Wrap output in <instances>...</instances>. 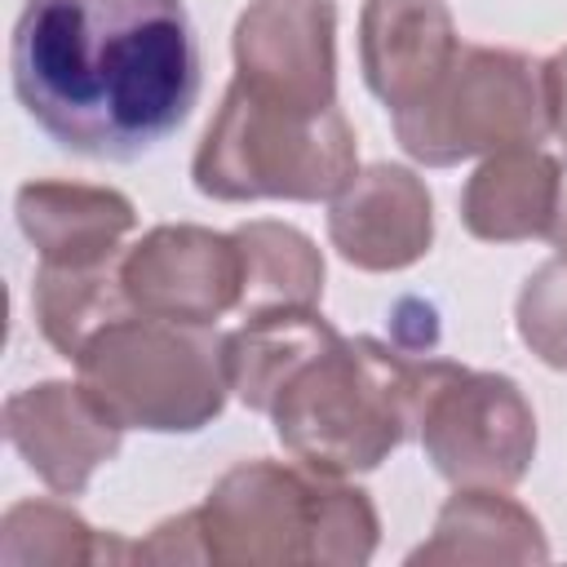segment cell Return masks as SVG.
I'll return each mask as SVG.
<instances>
[{"mask_svg": "<svg viewBox=\"0 0 567 567\" xmlns=\"http://www.w3.org/2000/svg\"><path fill=\"white\" fill-rule=\"evenodd\" d=\"M545 239H549L558 252H567V164H563V173H558V199H554V217H549Z\"/></svg>", "mask_w": 567, "mask_h": 567, "instance_id": "23", "label": "cell"}, {"mask_svg": "<svg viewBox=\"0 0 567 567\" xmlns=\"http://www.w3.org/2000/svg\"><path fill=\"white\" fill-rule=\"evenodd\" d=\"M563 164L545 146H518L487 155L465 190H461V221L483 244H523L545 239L554 199H558Z\"/></svg>", "mask_w": 567, "mask_h": 567, "instance_id": "15", "label": "cell"}, {"mask_svg": "<svg viewBox=\"0 0 567 567\" xmlns=\"http://www.w3.org/2000/svg\"><path fill=\"white\" fill-rule=\"evenodd\" d=\"M31 310L40 323V337L62 354L80 359V350L111 328L115 319L133 315V301L120 279V257L102 266H35L31 279Z\"/></svg>", "mask_w": 567, "mask_h": 567, "instance_id": "17", "label": "cell"}, {"mask_svg": "<svg viewBox=\"0 0 567 567\" xmlns=\"http://www.w3.org/2000/svg\"><path fill=\"white\" fill-rule=\"evenodd\" d=\"M80 381L124 430L195 434L213 425L230 399L226 332L124 315L102 328L75 359Z\"/></svg>", "mask_w": 567, "mask_h": 567, "instance_id": "5", "label": "cell"}, {"mask_svg": "<svg viewBox=\"0 0 567 567\" xmlns=\"http://www.w3.org/2000/svg\"><path fill=\"white\" fill-rule=\"evenodd\" d=\"M230 53L244 89L292 111L337 106V0H252Z\"/></svg>", "mask_w": 567, "mask_h": 567, "instance_id": "9", "label": "cell"}, {"mask_svg": "<svg viewBox=\"0 0 567 567\" xmlns=\"http://www.w3.org/2000/svg\"><path fill=\"white\" fill-rule=\"evenodd\" d=\"M461 49L443 0H363L359 66L390 115L421 106Z\"/></svg>", "mask_w": 567, "mask_h": 567, "instance_id": "12", "label": "cell"}, {"mask_svg": "<svg viewBox=\"0 0 567 567\" xmlns=\"http://www.w3.org/2000/svg\"><path fill=\"white\" fill-rule=\"evenodd\" d=\"M13 217L27 244L49 266H102L124 257V239L137 226V208L115 186L35 177L13 195Z\"/></svg>", "mask_w": 567, "mask_h": 567, "instance_id": "13", "label": "cell"}, {"mask_svg": "<svg viewBox=\"0 0 567 567\" xmlns=\"http://www.w3.org/2000/svg\"><path fill=\"white\" fill-rule=\"evenodd\" d=\"M9 80L49 142L128 164L190 120L199 44L182 0H22Z\"/></svg>", "mask_w": 567, "mask_h": 567, "instance_id": "1", "label": "cell"}, {"mask_svg": "<svg viewBox=\"0 0 567 567\" xmlns=\"http://www.w3.org/2000/svg\"><path fill=\"white\" fill-rule=\"evenodd\" d=\"M244 257V297L239 315H261L279 306H319L323 297V252L315 239L288 221H244L235 226Z\"/></svg>", "mask_w": 567, "mask_h": 567, "instance_id": "18", "label": "cell"}, {"mask_svg": "<svg viewBox=\"0 0 567 567\" xmlns=\"http://www.w3.org/2000/svg\"><path fill=\"white\" fill-rule=\"evenodd\" d=\"M549 558V540L540 518L518 505L514 496H505V487H456L439 518L430 540H421L408 563H545Z\"/></svg>", "mask_w": 567, "mask_h": 567, "instance_id": "14", "label": "cell"}, {"mask_svg": "<svg viewBox=\"0 0 567 567\" xmlns=\"http://www.w3.org/2000/svg\"><path fill=\"white\" fill-rule=\"evenodd\" d=\"M120 279L137 315L217 328L221 315L239 310L244 257L235 230L164 221L124 248Z\"/></svg>", "mask_w": 567, "mask_h": 567, "instance_id": "8", "label": "cell"}, {"mask_svg": "<svg viewBox=\"0 0 567 567\" xmlns=\"http://www.w3.org/2000/svg\"><path fill=\"white\" fill-rule=\"evenodd\" d=\"M416 408L421 359L377 337H337L297 368L266 416L292 461L354 478L416 434Z\"/></svg>", "mask_w": 567, "mask_h": 567, "instance_id": "3", "label": "cell"}, {"mask_svg": "<svg viewBox=\"0 0 567 567\" xmlns=\"http://www.w3.org/2000/svg\"><path fill=\"white\" fill-rule=\"evenodd\" d=\"M4 439L58 496H80L120 456L124 425L84 381H40L4 399Z\"/></svg>", "mask_w": 567, "mask_h": 567, "instance_id": "10", "label": "cell"}, {"mask_svg": "<svg viewBox=\"0 0 567 567\" xmlns=\"http://www.w3.org/2000/svg\"><path fill=\"white\" fill-rule=\"evenodd\" d=\"M354 173L359 142L341 106L292 111L244 89L239 80L226 84L221 106L190 159L195 190L217 204H319L341 195Z\"/></svg>", "mask_w": 567, "mask_h": 567, "instance_id": "4", "label": "cell"}, {"mask_svg": "<svg viewBox=\"0 0 567 567\" xmlns=\"http://www.w3.org/2000/svg\"><path fill=\"white\" fill-rule=\"evenodd\" d=\"M399 146L425 168H452L461 159H487L549 137L545 62L518 49L461 44L434 93L390 115Z\"/></svg>", "mask_w": 567, "mask_h": 567, "instance_id": "6", "label": "cell"}, {"mask_svg": "<svg viewBox=\"0 0 567 567\" xmlns=\"http://www.w3.org/2000/svg\"><path fill=\"white\" fill-rule=\"evenodd\" d=\"M4 567H66V563H133V540L97 532L71 505L18 501L0 518Z\"/></svg>", "mask_w": 567, "mask_h": 567, "instance_id": "19", "label": "cell"}, {"mask_svg": "<svg viewBox=\"0 0 567 567\" xmlns=\"http://www.w3.org/2000/svg\"><path fill=\"white\" fill-rule=\"evenodd\" d=\"M133 563H208L199 514L182 509V514L164 518L146 540H133Z\"/></svg>", "mask_w": 567, "mask_h": 567, "instance_id": "21", "label": "cell"}, {"mask_svg": "<svg viewBox=\"0 0 567 567\" xmlns=\"http://www.w3.org/2000/svg\"><path fill=\"white\" fill-rule=\"evenodd\" d=\"M328 239L354 270H408L434 244V199L412 168L368 164L328 199Z\"/></svg>", "mask_w": 567, "mask_h": 567, "instance_id": "11", "label": "cell"}, {"mask_svg": "<svg viewBox=\"0 0 567 567\" xmlns=\"http://www.w3.org/2000/svg\"><path fill=\"white\" fill-rule=\"evenodd\" d=\"M195 514L208 563L221 567H363L381 545L372 496L301 461H239Z\"/></svg>", "mask_w": 567, "mask_h": 567, "instance_id": "2", "label": "cell"}, {"mask_svg": "<svg viewBox=\"0 0 567 567\" xmlns=\"http://www.w3.org/2000/svg\"><path fill=\"white\" fill-rule=\"evenodd\" d=\"M545 97H549V133L567 146V44L545 62Z\"/></svg>", "mask_w": 567, "mask_h": 567, "instance_id": "22", "label": "cell"}, {"mask_svg": "<svg viewBox=\"0 0 567 567\" xmlns=\"http://www.w3.org/2000/svg\"><path fill=\"white\" fill-rule=\"evenodd\" d=\"M337 337L341 332L319 315V306H279L244 315V323L226 332L230 394L252 412H270L275 394L297 377V368H306Z\"/></svg>", "mask_w": 567, "mask_h": 567, "instance_id": "16", "label": "cell"}, {"mask_svg": "<svg viewBox=\"0 0 567 567\" xmlns=\"http://www.w3.org/2000/svg\"><path fill=\"white\" fill-rule=\"evenodd\" d=\"M416 439L452 487H514L536 461V412L505 372L421 359Z\"/></svg>", "mask_w": 567, "mask_h": 567, "instance_id": "7", "label": "cell"}, {"mask_svg": "<svg viewBox=\"0 0 567 567\" xmlns=\"http://www.w3.org/2000/svg\"><path fill=\"white\" fill-rule=\"evenodd\" d=\"M518 341L554 372H567V252L527 275L514 301Z\"/></svg>", "mask_w": 567, "mask_h": 567, "instance_id": "20", "label": "cell"}]
</instances>
